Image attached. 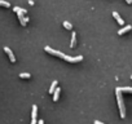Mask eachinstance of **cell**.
<instances>
[{"instance_id":"cell-11","label":"cell","mask_w":132,"mask_h":124,"mask_svg":"<svg viewBox=\"0 0 132 124\" xmlns=\"http://www.w3.org/2000/svg\"><path fill=\"white\" fill-rule=\"evenodd\" d=\"M57 85H58V81L57 80H54L53 83H52V85H51V88H49V93H53L54 90H56V88H57Z\"/></svg>"},{"instance_id":"cell-21","label":"cell","mask_w":132,"mask_h":124,"mask_svg":"<svg viewBox=\"0 0 132 124\" xmlns=\"http://www.w3.org/2000/svg\"><path fill=\"white\" fill-rule=\"evenodd\" d=\"M131 79H132V75H131Z\"/></svg>"},{"instance_id":"cell-6","label":"cell","mask_w":132,"mask_h":124,"mask_svg":"<svg viewBox=\"0 0 132 124\" xmlns=\"http://www.w3.org/2000/svg\"><path fill=\"white\" fill-rule=\"evenodd\" d=\"M113 17L115 18V20H117V22H118V23H119L120 26H123V25H124V21H123V18H122L119 14H118V12H113Z\"/></svg>"},{"instance_id":"cell-2","label":"cell","mask_w":132,"mask_h":124,"mask_svg":"<svg viewBox=\"0 0 132 124\" xmlns=\"http://www.w3.org/2000/svg\"><path fill=\"white\" fill-rule=\"evenodd\" d=\"M44 50H45V52H47L48 54H52V56L58 57V58H65V56H66V54L61 53L60 50H56V49H53V48H51V47H45Z\"/></svg>"},{"instance_id":"cell-9","label":"cell","mask_w":132,"mask_h":124,"mask_svg":"<svg viewBox=\"0 0 132 124\" xmlns=\"http://www.w3.org/2000/svg\"><path fill=\"white\" fill-rule=\"evenodd\" d=\"M52 94H53V101H54V102H57L58 98H60V94H61V88H58V87H57L56 90H54Z\"/></svg>"},{"instance_id":"cell-7","label":"cell","mask_w":132,"mask_h":124,"mask_svg":"<svg viewBox=\"0 0 132 124\" xmlns=\"http://www.w3.org/2000/svg\"><path fill=\"white\" fill-rule=\"evenodd\" d=\"M76 45V33L72 31L71 33V41H70V48H75Z\"/></svg>"},{"instance_id":"cell-20","label":"cell","mask_w":132,"mask_h":124,"mask_svg":"<svg viewBox=\"0 0 132 124\" xmlns=\"http://www.w3.org/2000/svg\"><path fill=\"white\" fill-rule=\"evenodd\" d=\"M126 1L128 3V4H132V0H126Z\"/></svg>"},{"instance_id":"cell-5","label":"cell","mask_w":132,"mask_h":124,"mask_svg":"<svg viewBox=\"0 0 132 124\" xmlns=\"http://www.w3.org/2000/svg\"><path fill=\"white\" fill-rule=\"evenodd\" d=\"M4 52L7 53V56L9 57V59H11V62H12V63H14V62H16V57H14V54H13V52H12V49H11V48L4 47Z\"/></svg>"},{"instance_id":"cell-1","label":"cell","mask_w":132,"mask_h":124,"mask_svg":"<svg viewBox=\"0 0 132 124\" xmlns=\"http://www.w3.org/2000/svg\"><path fill=\"white\" fill-rule=\"evenodd\" d=\"M115 94H117V102H118V107H119L120 118L123 119V118H126V107H124L123 97H122V92L119 90V88H115Z\"/></svg>"},{"instance_id":"cell-16","label":"cell","mask_w":132,"mask_h":124,"mask_svg":"<svg viewBox=\"0 0 132 124\" xmlns=\"http://www.w3.org/2000/svg\"><path fill=\"white\" fill-rule=\"evenodd\" d=\"M0 7H4V8H9V7H11V4H9L8 1H5V0H0Z\"/></svg>"},{"instance_id":"cell-13","label":"cell","mask_w":132,"mask_h":124,"mask_svg":"<svg viewBox=\"0 0 132 124\" xmlns=\"http://www.w3.org/2000/svg\"><path fill=\"white\" fill-rule=\"evenodd\" d=\"M13 11H14L16 13H17V12H21L24 16H26V14H27V11H26V9H24V8H18V7H14V8H13Z\"/></svg>"},{"instance_id":"cell-15","label":"cell","mask_w":132,"mask_h":124,"mask_svg":"<svg viewBox=\"0 0 132 124\" xmlns=\"http://www.w3.org/2000/svg\"><path fill=\"white\" fill-rule=\"evenodd\" d=\"M20 78H21V79H30L31 75L29 74V72H21V74H20Z\"/></svg>"},{"instance_id":"cell-17","label":"cell","mask_w":132,"mask_h":124,"mask_svg":"<svg viewBox=\"0 0 132 124\" xmlns=\"http://www.w3.org/2000/svg\"><path fill=\"white\" fill-rule=\"evenodd\" d=\"M93 124H104V123H102V122H100V120H95V122H93Z\"/></svg>"},{"instance_id":"cell-8","label":"cell","mask_w":132,"mask_h":124,"mask_svg":"<svg viewBox=\"0 0 132 124\" xmlns=\"http://www.w3.org/2000/svg\"><path fill=\"white\" fill-rule=\"evenodd\" d=\"M132 29V26L131 25H127V26H124V27H122V29L118 31V35H124L126 33H128V31Z\"/></svg>"},{"instance_id":"cell-19","label":"cell","mask_w":132,"mask_h":124,"mask_svg":"<svg viewBox=\"0 0 132 124\" xmlns=\"http://www.w3.org/2000/svg\"><path fill=\"white\" fill-rule=\"evenodd\" d=\"M31 124H36V120H34V119H33V120H31Z\"/></svg>"},{"instance_id":"cell-10","label":"cell","mask_w":132,"mask_h":124,"mask_svg":"<svg viewBox=\"0 0 132 124\" xmlns=\"http://www.w3.org/2000/svg\"><path fill=\"white\" fill-rule=\"evenodd\" d=\"M36 116H38V106L34 105V106H33V111H31V119L36 120Z\"/></svg>"},{"instance_id":"cell-12","label":"cell","mask_w":132,"mask_h":124,"mask_svg":"<svg viewBox=\"0 0 132 124\" xmlns=\"http://www.w3.org/2000/svg\"><path fill=\"white\" fill-rule=\"evenodd\" d=\"M120 92H123V93H131L132 94V87H123V88H119Z\"/></svg>"},{"instance_id":"cell-14","label":"cell","mask_w":132,"mask_h":124,"mask_svg":"<svg viewBox=\"0 0 132 124\" xmlns=\"http://www.w3.org/2000/svg\"><path fill=\"white\" fill-rule=\"evenodd\" d=\"M62 26H63V27H65V29H66V30H70V31L72 30V25L70 23V22H69V21H63V23H62Z\"/></svg>"},{"instance_id":"cell-3","label":"cell","mask_w":132,"mask_h":124,"mask_svg":"<svg viewBox=\"0 0 132 124\" xmlns=\"http://www.w3.org/2000/svg\"><path fill=\"white\" fill-rule=\"evenodd\" d=\"M65 61L70 62V63H76V62H80L83 61V56H76V57H69V56H65Z\"/></svg>"},{"instance_id":"cell-18","label":"cell","mask_w":132,"mask_h":124,"mask_svg":"<svg viewBox=\"0 0 132 124\" xmlns=\"http://www.w3.org/2000/svg\"><path fill=\"white\" fill-rule=\"evenodd\" d=\"M38 124H44V122L42 120V119H40V120H38Z\"/></svg>"},{"instance_id":"cell-4","label":"cell","mask_w":132,"mask_h":124,"mask_svg":"<svg viewBox=\"0 0 132 124\" xmlns=\"http://www.w3.org/2000/svg\"><path fill=\"white\" fill-rule=\"evenodd\" d=\"M17 16H18V20H20V23L22 26H26L27 22H29V17L27 16H24L21 12H17Z\"/></svg>"}]
</instances>
